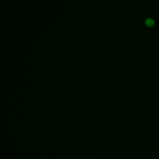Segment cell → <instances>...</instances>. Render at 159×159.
<instances>
[{
    "label": "cell",
    "instance_id": "cell-1",
    "mask_svg": "<svg viewBox=\"0 0 159 159\" xmlns=\"http://www.w3.org/2000/svg\"><path fill=\"white\" fill-rule=\"evenodd\" d=\"M145 22V24H147V25L149 26H153L154 25V24H155L154 20H153L152 18H150V17L147 18Z\"/></svg>",
    "mask_w": 159,
    "mask_h": 159
}]
</instances>
